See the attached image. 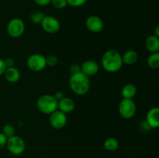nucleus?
<instances>
[{"label": "nucleus", "instance_id": "nucleus-26", "mask_svg": "<svg viewBox=\"0 0 159 158\" xmlns=\"http://www.w3.org/2000/svg\"><path fill=\"white\" fill-rule=\"evenodd\" d=\"M5 64H6V68H12V67H15L16 65V61L12 57H8L6 60H4Z\"/></svg>", "mask_w": 159, "mask_h": 158}, {"label": "nucleus", "instance_id": "nucleus-4", "mask_svg": "<svg viewBox=\"0 0 159 158\" xmlns=\"http://www.w3.org/2000/svg\"><path fill=\"white\" fill-rule=\"evenodd\" d=\"M119 114L123 119H130L135 116L137 106L133 99H123L118 106Z\"/></svg>", "mask_w": 159, "mask_h": 158}, {"label": "nucleus", "instance_id": "nucleus-31", "mask_svg": "<svg viewBox=\"0 0 159 158\" xmlns=\"http://www.w3.org/2000/svg\"><path fill=\"white\" fill-rule=\"evenodd\" d=\"M154 35L156 36V37H159V26H156V27H155V33H154Z\"/></svg>", "mask_w": 159, "mask_h": 158}, {"label": "nucleus", "instance_id": "nucleus-27", "mask_svg": "<svg viewBox=\"0 0 159 158\" xmlns=\"http://www.w3.org/2000/svg\"><path fill=\"white\" fill-rule=\"evenodd\" d=\"M6 142H7V137L2 133H0V149H2L3 147H6Z\"/></svg>", "mask_w": 159, "mask_h": 158}, {"label": "nucleus", "instance_id": "nucleus-10", "mask_svg": "<svg viewBox=\"0 0 159 158\" xmlns=\"http://www.w3.org/2000/svg\"><path fill=\"white\" fill-rule=\"evenodd\" d=\"M85 26L90 32L98 33L102 31L104 23L100 17L96 15H91L85 20Z\"/></svg>", "mask_w": 159, "mask_h": 158}, {"label": "nucleus", "instance_id": "nucleus-22", "mask_svg": "<svg viewBox=\"0 0 159 158\" xmlns=\"http://www.w3.org/2000/svg\"><path fill=\"white\" fill-rule=\"evenodd\" d=\"M51 4L57 9H65L68 6L67 0H51Z\"/></svg>", "mask_w": 159, "mask_h": 158}, {"label": "nucleus", "instance_id": "nucleus-32", "mask_svg": "<svg viewBox=\"0 0 159 158\" xmlns=\"http://www.w3.org/2000/svg\"><path fill=\"white\" fill-rule=\"evenodd\" d=\"M43 158H51V157H43Z\"/></svg>", "mask_w": 159, "mask_h": 158}, {"label": "nucleus", "instance_id": "nucleus-13", "mask_svg": "<svg viewBox=\"0 0 159 158\" xmlns=\"http://www.w3.org/2000/svg\"><path fill=\"white\" fill-rule=\"evenodd\" d=\"M75 108V103L72 99L69 97H64L58 102V108L62 112L68 114L72 112Z\"/></svg>", "mask_w": 159, "mask_h": 158}, {"label": "nucleus", "instance_id": "nucleus-17", "mask_svg": "<svg viewBox=\"0 0 159 158\" xmlns=\"http://www.w3.org/2000/svg\"><path fill=\"white\" fill-rule=\"evenodd\" d=\"M138 60V54L134 50H128L125 51L122 55L123 63L127 65H132L136 63Z\"/></svg>", "mask_w": 159, "mask_h": 158}, {"label": "nucleus", "instance_id": "nucleus-5", "mask_svg": "<svg viewBox=\"0 0 159 158\" xmlns=\"http://www.w3.org/2000/svg\"><path fill=\"white\" fill-rule=\"evenodd\" d=\"M6 147L9 153H12V155L17 156V155L22 154L25 151L26 143L23 138L15 135V136L7 138Z\"/></svg>", "mask_w": 159, "mask_h": 158}, {"label": "nucleus", "instance_id": "nucleus-6", "mask_svg": "<svg viewBox=\"0 0 159 158\" xmlns=\"http://www.w3.org/2000/svg\"><path fill=\"white\" fill-rule=\"evenodd\" d=\"M6 30L9 37L12 38H19L23 36L25 31L24 22L20 18L12 19L8 23Z\"/></svg>", "mask_w": 159, "mask_h": 158}, {"label": "nucleus", "instance_id": "nucleus-9", "mask_svg": "<svg viewBox=\"0 0 159 158\" xmlns=\"http://www.w3.org/2000/svg\"><path fill=\"white\" fill-rule=\"evenodd\" d=\"M67 116L60 110H56L50 115L49 122L51 126L54 129H61L67 123Z\"/></svg>", "mask_w": 159, "mask_h": 158}, {"label": "nucleus", "instance_id": "nucleus-21", "mask_svg": "<svg viewBox=\"0 0 159 158\" xmlns=\"http://www.w3.org/2000/svg\"><path fill=\"white\" fill-rule=\"evenodd\" d=\"M1 133H2L7 138H9L16 135V129L11 124H6L2 127Z\"/></svg>", "mask_w": 159, "mask_h": 158}, {"label": "nucleus", "instance_id": "nucleus-8", "mask_svg": "<svg viewBox=\"0 0 159 158\" xmlns=\"http://www.w3.org/2000/svg\"><path fill=\"white\" fill-rule=\"evenodd\" d=\"M40 25L43 30L50 34L56 33L61 29L60 22L53 15H45Z\"/></svg>", "mask_w": 159, "mask_h": 158}, {"label": "nucleus", "instance_id": "nucleus-29", "mask_svg": "<svg viewBox=\"0 0 159 158\" xmlns=\"http://www.w3.org/2000/svg\"><path fill=\"white\" fill-rule=\"evenodd\" d=\"M6 69V66L5 64V61L4 60L0 58V76L3 75L5 73V71Z\"/></svg>", "mask_w": 159, "mask_h": 158}, {"label": "nucleus", "instance_id": "nucleus-1", "mask_svg": "<svg viewBox=\"0 0 159 158\" xmlns=\"http://www.w3.org/2000/svg\"><path fill=\"white\" fill-rule=\"evenodd\" d=\"M101 64L103 69L109 73H116L122 68L124 63L122 55L116 50H108L102 54Z\"/></svg>", "mask_w": 159, "mask_h": 158}, {"label": "nucleus", "instance_id": "nucleus-19", "mask_svg": "<svg viewBox=\"0 0 159 158\" xmlns=\"http://www.w3.org/2000/svg\"><path fill=\"white\" fill-rule=\"evenodd\" d=\"M147 63L152 69H158L159 68V52L152 53L148 57Z\"/></svg>", "mask_w": 159, "mask_h": 158}, {"label": "nucleus", "instance_id": "nucleus-30", "mask_svg": "<svg viewBox=\"0 0 159 158\" xmlns=\"http://www.w3.org/2000/svg\"><path fill=\"white\" fill-rule=\"evenodd\" d=\"M54 97L57 102H59V101L61 100V99L65 97V94H64V93L62 92V91H57V92L54 93Z\"/></svg>", "mask_w": 159, "mask_h": 158}, {"label": "nucleus", "instance_id": "nucleus-28", "mask_svg": "<svg viewBox=\"0 0 159 158\" xmlns=\"http://www.w3.org/2000/svg\"><path fill=\"white\" fill-rule=\"evenodd\" d=\"M34 2L40 6H47L51 4V0H34Z\"/></svg>", "mask_w": 159, "mask_h": 158}, {"label": "nucleus", "instance_id": "nucleus-23", "mask_svg": "<svg viewBox=\"0 0 159 158\" xmlns=\"http://www.w3.org/2000/svg\"><path fill=\"white\" fill-rule=\"evenodd\" d=\"M46 65L48 67H55L58 64V58L55 55H48L45 57Z\"/></svg>", "mask_w": 159, "mask_h": 158}, {"label": "nucleus", "instance_id": "nucleus-20", "mask_svg": "<svg viewBox=\"0 0 159 158\" xmlns=\"http://www.w3.org/2000/svg\"><path fill=\"white\" fill-rule=\"evenodd\" d=\"M44 16L45 15L43 12L37 10V11H34V12H33L32 13L30 14V20L31 23H34V24H36V25H38L41 23L42 20H43V19L44 18Z\"/></svg>", "mask_w": 159, "mask_h": 158}, {"label": "nucleus", "instance_id": "nucleus-25", "mask_svg": "<svg viewBox=\"0 0 159 158\" xmlns=\"http://www.w3.org/2000/svg\"><path fill=\"white\" fill-rule=\"evenodd\" d=\"M69 71L71 73V74H76L78 72H80L81 71V65L77 63H73L70 65L69 67Z\"/></svg>", "mask_w": 159, "mask_h": 158}, {"label": "nucleus", "instance_id": "nucleus-11", "mask_svg": "<svg viewBox=\"0 0 159 158\" xmlns=\"http://www.w3.org/2000/svg\"><path fill=\"white\" fill-rule=\"evenodd\" d=\"M99 71V64L93 60H87L81 64V71L88 77L96 75L98 74Z\"/></svg>", "mask_w": 159, "mask_h": 158}, {"label": "nucleus", "instance_id": "nucleus-2", "mask_svg": "<svg viewBox=\"0 0 159 158\" xmlns=\"http://www.w3.org/2000/svg\"><path fill=\"white\" fill-rule=\"evenodd\" d=\"M69 87L71 91L78 95L87 94L90 89L89 77L80 71L71 74L69 78Z\"/></svg>", "mask_w": 159, "mask_h": 158}, {"label": "nucleus", "instance_id": "nucleus-16", "mask_svg": "<svg viewBox=\"0 0 159 158\" xmlns=\"http://www.w3.org/2000/svg\"><path fill=\"white\" fill-rule=\"evenodd\" d=\"M137 92H138L137 87L131 83L124 85L121 89V94L123 96V99H133V98L137 94Z\"/></svg>", "mask_w": 159, "mask_h": 158}, {"label": "nucleus", "instance_id": "nucleus-12", "mask_svg": "<svg viewBox=\"0 0 159 158\" xmlns=\"http://www.w3.org/2000/svg\"><path fill=\"white\" fill-rule=\"evenodd\" d=\"M145 121L151 129L158 128L159 125V108L158 107H153L148 110Z\"/></svg>", "mask_w": 159, "mask_h": 158}, {"label": "nucleus", "instance_id": "nucleus-15", "mask_svg": "<svg viewBox=\"0 0 159 158\" xmlns=\"http://www.w3.org/2000/svg\"><path fill=\"white\" fill-rule=\"evenodd\" d=\"M4 76L6 80L9 83H16L20 79V72L16 67L7 68L5 71Z\"/></svg>", "mask_w": 159, "mask_h": 158}, {"label": "nucleus", "instance_id": "nucleus-3", "mask_svg": "<svg viewBox=\"0 0 159 158\" xmlns=\"http://www.w3.org/2000/svg\"><path fill=\"white\" fill-rule=\"evenodd\" d=\"M37 107L43 114L51 115L58 108V102L51 94H43L37 101Z\"/></svg>", "mask_w": 159, "mask_h": 158}, {"label": "nucleus", "instance_id": "nucleus-14", "mask_svg": "<svg viewBox=\"0 0 159 158\" xmlns=\"http://www.w3.org/2000/svg\"><path fill=\"white\" fill-rule=\"evenodd\" d=\"M145 48L147 50L152 53H156L159 51V37H156L155 35H151L146 39L145 43Z\"/></svg>", "mask_w": 159, "mask_h": 158}, {"label": "nucleus", "instance_id": "nucleus-7", "mask_svg": "<svg viewBox=\"0 0 159 158\" xmlns=\"http://www.w3.org/2000/svg\"><path fill=\"white\" fill-rule=\"evenodd\" d=\"M26 66L34 72H39L47 67L45 57L40 54H33L26 60Z\"/></svg>", "mask_w": 159, "mask_h": 158}, {"label": "nucleus", "instance_id": "nucleus-24", "mask_svg": "<svg viewBox=\"0 0 159 158\" xmlns=\"http://www.w3.org/2000/svg\"><path fill=\"white\" fill-rule=\"evenodd\" d=\"M87 1L88 0H67V2H68V6L78 8L84 6L87 2Z\"/></svg>", "mask_w": 159, "mask_h": 158}, {"label": "nucleus", "instance_id": "nucleus-18", "mask_svg": "<svg viewBox=\"0 0 159 158\" xmlns=\"http://www.w3.org/2000/svg\"><path fill=\"white\" fill-rule=\"evenodd\" d=\"M119 141L114 137H109L104 141L103 147L108 151H115L119 148Z\"/></svg>", "mask_w": 159, "mask_h": 158}]
</instances>
